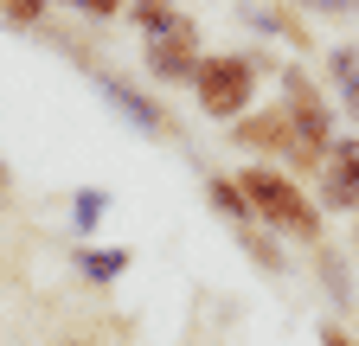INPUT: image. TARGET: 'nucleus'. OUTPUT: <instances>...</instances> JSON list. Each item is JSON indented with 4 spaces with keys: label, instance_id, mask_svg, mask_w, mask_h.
<instances>
[{
    "label": "nucleus",
    "instance_id": "1",
    "mask_svg": "<svg viewBox=\"0 0 359 346\" xmlns=\"http://www.w3.org/2000/svg\"><path fill=\"white\" fill-rule=\"evenodd\" d=\"M238 186L250 193V212H257L276 237H295V244H308V250L327 237V212H314V199L302 193V180H295L289 167H263V160H257V167L238 173Z\"/></svg>",
    "mask_w": 359,
    "mask_h": 346
},
{
    "label": "nucleus",
    "instance_id": "2",
    "mask_svg": "<svg viewBox=\"0 0 359 346\" xmlns=\"http://www.w3.org/2000/svg\"><path fill=\"white\" fill-rule=\"evenodd\" d=\"M276 77V58L269 52H205L199 77H193V103L205 122H238L257 103V83Z\"/></svg>",
    "mask_w": 359,
    "mask_h": 346
},
{
    "label": "nucleus",
    "instance_id": "3",
    "mask_svg": "<svg viewBox=\"0 0 359 346\" xmlns=\"http://www.w3.org/2000/svg\"><path fill=\"white\" fill-rule=\"evenodd\" d=\"M199 64H205V39H199L193 13H173L161 32H142V71L161 83V90H167V83H187V90H193Z\"/></svg>",
    "mask_w": 359,
    "mask_h": 346
},
{
    "label": "nucleus",
    "instance_id": "4",
    "mask_svg": "<svg viewBox=\"0 0 359 346\" xmlns=\"http://www.w3.org/2000/svg\"><path fill=\"white\" fill-rule=\"evenodd\" d=\"M276 83H283V109L295 116V135L302 141H314V148H334V97L314 83V71L302 64V58H289V64H276Z\"/></svg>",
    "mask_w": 359,
    "mask_h": 346
},
{
    "label": "nucleus",
    "instance_id": "5",
    "mask_svg": "<svg viewBox=\"0 0 359 346\" xmlns=\"http://www.w3.org/2000/svg\"><path fill=\"white\" fill-rule=\"evenodd\" d=\"M90 77H97V90L109 97V109H116L128 128H142L148 141H180V122L142 90V83H128V77H116V71H90Z\"/></svg>",
    "mask_w": 359,
    "mask_h": 346
},
{
    "label": "nucleus",
    "instance_id": "6",
    "mask_svg": "<svg viewBox=\"0 0 359 346\" xmlns=\"http://www.w3.org/2000/svg\"><path fill=\"white\" fill-rule=\"evenodd\" d=\"M231 128V148H244V154H263V160H289L295 154V116L283 109V97L269 103V109H244L238 122H224Z\"/></svg>",
    "mask_w": 359,
    "mask_h": 346
},
{
    "label": "nucleus",
    "instance_id": "7",
    "mask_svg": "<svg viewBox=\"0 0 359 346\" xmlns=\"http://www.w3.org/2000/svg\"><path fill=\"white\" fill-rule=\"evenodd\" d=\"M314 180H321L327 212H359V135H334V148H327Z\"/></svg>",
    "mask_w": 359,
    "mask_h": 346
},
{
    "label": "nucleus",
    "instance_id": "8",
    "mask_svg": "<svg viewBox=\"0 0 359 346\" xmlns=\"http://www.w3.org/2000/svg\"><path fill=\"white\" fill-rule=\"evenodd\" d=\"M244 20H250L263 39H283V46H295V52H314V26H308V13L295 7V0H263V7H244Z\"/></svg>",
    "mask_w": 359,
    "mask_h": 346
},
{
    "label": "nucleus",
    "instance_id": "9",
    "mask_svg": "<svg viewBox=\"0 0 359 346\" xmlns=\"http://www.w3.org/2000/svg\"><path fill=\"white\" fill-rule=\"evenodd\" d=\"M71 263H77V276H83V282L109 289V282H122V276H128V250H122V244H83Z\"/></svg>",
    "mask_w": 359,
    "mask_h": 346
},
{
    "label": "nucleus",
    "instance_id": "10",
    "mask_svg": "<svg viewBox=\"0 0 359 346\" xmlns=\"http://www.w3.org/2000/svg\"><path fill=\"white\" fill-rule=\"evenodd\" d=\"M238 231V244H244V256L263 270V276H283L289 270V256H283V244H276V231H269L263 219H244V225H231Z\"/></svg>",
    "mask_w": 359,
    "mask_h": 346
},
{
    "label": "nucleus",
    "instance_id": "11",
    "mask_svg": "<svg viewBox=\"0 0 359 346\" xmlns=\"http://www.w3.org/2000/svg\"><path fill=\"white\" fill-rule=\"evenodd\" d=\"M199 186H205V205L218 212L224 225H244V219H257V212H250V193L238 186V173H205Z\"/></svg>",
    "mask_w": 359,
    "mask_h": 346
},
{
    "label": "nucleus",
    "instance_id": "12",
    "mask_svg": "<svg viewBox=\"0 0 359 346\" xmlns=\"http://www.w3.org/2000/svg\"><path fill=\"white\" fill-rule=\"evenodd\" d=\"M314 276H321V289L340 301V308H346V301H353V270H346V256L321 237V244H314Z\"/></svg>",
    "mask_w": 359,
    "mask_h": 346
},
{
    "label": "nucleus",
    "instance_id": "13",
    "mask_svg": "<svg viewBox=\"0 0 359 346\" xmlns=\"http://www.w3.org/2000/svg\"><path fill=\"white\" fill-rule=\"evenodd\" d=\"M327 77H334L346 116L359 122V52H353V46H334V52H327Z\"/></svg>",
    "mask_w": 359,
    "mask_h": 346
},
{
    "label": "nucleus",
    "instance_id": "14",
    "mask_svg": "<svg viewBox=\"0 0 359 346\" xmlns=\"http://www.w3.org/2000/svg\"><path fill=\"white\" fill-rule=\"evenodd\" d=\"M109 212H116V199H109L103 186H77V193H71V225H77L83 237H90V231H103Z\"/></svg>",
    "mask_w": 359,
    "mask_h": 346
},
{
    "label": "nucleus",
    "instance_id": "15",
    "mask_svg": "<svg viewBox=\"0 0 359 346\" xmlns=\"http://www.w3.org/2000/svg\"><path fill=\"white\" fill-rule=\"evenodd\" d=\"M58 0H0V26H13V32H32L45 13H52Z\"/></svg>",
    "mask_w": 359,
    "mask_h": 346
},
{
    "label": "nucleus",
    "instance_id": "16",
    "mask_svg": "<svg viewBox=\"0 0 359 346\" xmlns=\"http://www.w3.org/2000/svg\"><path fill=\"white\" fill-rule=\"evenodd\" d=\"M58 7H71V13H83V20H122L128 13V0H58Z\"/></svg>",
    "mask_w": 359,
    "mask_h": 346
},
{
    "label": "nucleus",
    "instance_id": "17",
    "mask_svg": "<svg viewBox=\"0 0 359 346\" xmlns=\"http://www.w3.org/2000/svg\"><path fill=\"white\" fill-rule=\"evenodd\" d=\"M295 7H302L308 20H353L359 0H295Z\"/></svg>",
    "mask_w": 359,
    "mask_h": 346
},
{
    "label": "nucleus",
    "instance_id": "18",
    "mask_svg": "<svg viewBox=\"0 0 359 346\" xmlns=\"http://www.w3.org/2000/svg\"><path fill=\"white\" fill-rule=\"evenodd\" d=\"M321 346H359V340H353L340 321H327V327H321Z\"/></svg>",
    "mask_w": 359,
    "mask_h": 346
},
{
    "label": "nucleus",
    "instance_id": "19",
    "mask_svg": "<svg viewBox=\"0 0 359 346\" xmlns=\"http://www.w3.org/2000/svg\"><path fill=\"white\" fill-rule=\"evenodd\" d=\"M353 244H359V212H353Z\"/></svg>",
    "mask_w": 359,
    "mask_h": 346
},
{
    "label": "nucleus",
    "instance_id": "20",
    "mask_svg": "<svg viewBox=\"0 0 359 346\" xmlns=\"http://www.w3.org/2000/svg\"><path fill=\"white\" fill-rule=\"evenodd\" d=\"M58 346H90V340H58Z\"/></svg>",
    "mask_w": 359,
    "mask_h": 346
},
{
    "label": "nucleus",
    "instance_id": "21",
    "mask_svg": "<svg viewBox=\"0 0 359 346\" xmlns=\"http://www.w3.org/2000/svg\"><path fill=\"white\" fill-rule=\"evenodd\" d=\"M0 186H7V160H0Z\"/></svg>",
    "mask_w": 359,
    "mask_h": 346
}]
</instances>
